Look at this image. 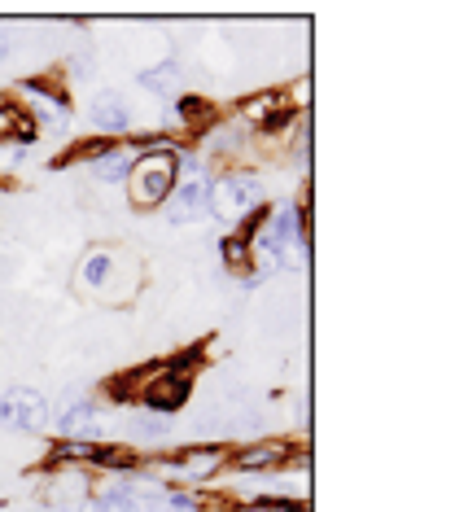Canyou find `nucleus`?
I'll return each instance as SVG.
<instances>
[{
	"instance_id": "f257e3e1",
	"label": "nucleus",
	"mask_w": 455,
	"mask_h": 512,
	"mask_svg": "<svg viewBox=\"0 0 455 512\" xmlns=\"http://www.w3.org/2000/svg\"><path fill=\"white\" fill-rule=\"evenodd\" d=\"M180 180V162H175L171 149H149V154L132 158V171H127V202L136 211H149V206H162Z\"/></svg>"
},
{
	"instance_id": "f03ea898",
	"label": "nucleus",
	"mask_w": 455,
	"mask_h": 512,
	"mask_svg": "<svg viewBox=\"0 0 455 512\" xmlns=\"http://www.w3.org/2000/svg\"><path fill=\"white\" fill-rule=\"evenodd\" d=\"M259 202H263V180L259 176H232V171L210 184V197H206L210 215L224 219L228 228L241 224V219H254Z\"/></svg>"
},
{
	"instance_id": "7ed1b4c3",
	"label": "nucleus",
	"mask_w": 455,
	"mask_h": 512,
	"mask_svg": "<svg viewBox=\"0 0 455 512\" xmlns=\"http://www.w3.org/2000/svg\"><path fill=\"white\" fill-rule=\"evenodd\" d=\"M184 364H189V355L175 359V364H167V368H154V372H149V381H140L145 412L171 416V412H180V407L193 399V377L184 372Z\"/></svg>"
},
{
	"instance_id": "20e7f679",
	"label": "nucleus",
	"mask_w": 455,
	"mask_h": 512,
	"mask_svg": "<svg viewBox=\"0 0 455 512\" xmlns=\"http://www.w3.org/2000/svg\"><path fill=\"white\" fill-rule=\"evenodd\" d=\"M49 421H53V407L40 390L31 386L5 390V399H0V425L5 429H14V434H44Z\"/></svg>"
},
{
	"instance_id": "39448f33",
	"label": "nucleus",
	"mask_w": 455,
	"mask_h": 512,
	"mask_svg": "<svg viewBox=\"0 0 455 512\" xmlns=\"http://www.w3.org/2000/svg\"><path fill=\"white\" fill-rule=\"evenodd\" d=\"M206 197H210V180L189 171L184 180H175L171 197L162 202V215H167V224H175V228H189V224H197V219L210 215Z\"/></svg>"
},
{
	"instance_id": "423d86ee",
	"label": "nucleus",
	"mask_w": 455,
	"mask_h": 512,
	"mask_svg": "<svg viewBox=\"0 0 455 512\" xmlns=\"http://www.w3.org/2000/svg\"><path fill=\"white\" fill-rule=\"evenodd\" d=\"M22 97H31V101H22V106H27L35 127H40V136L49 132V127L53 132H66L70 127V101L62 92H53L44 79H27V84H22Z\"/></svg>"
},
{
	"instance_id": "0eeeda50",
	"label": "nucleus",
	"mask_w": 455,
	"mask_h": 512,
	"mask_svg": "<svg viewBox=\"0 0 455 512\" xmlns=\"http://www.w3.org/2000/svg\"><path fill=\"white\" fill-rule=\"evenodd\" d=\"M114 281H119V254L114 250H88L79 263V289L92 298H110Z\"/></svg>"
},
{
	"instance_id": "6e6552de",
	"label": "nucleus",
	"mask_w": 455,
	"mask_h": 512,
	"mask_svg": "<svg viewBox=\"0 0 455 512\" xmlns=\"http://www.w3.org/2000/svg\"><path fill=\"white\" fill-rule=\"evenodd\" d=\"M224 460H228L224 447H193V451H180L171 464H162V473L180 477V482H206V477L224 469Z\"/></svg>"
},
{
	"instance_id": "1a4fd4ad",
	"label": "nucleus",
	"mask_w": 455,
	"mask_h": 512,
	"mask_svg": "<svg viewBox=\"0 0 455 512\" xmlns=\"http://www.w3.org/2000/svg\"><path fill=\"white\" fill-rule=\"evenodd\" d=\"M88 123L101 127V132H127V127H132V106L123 101V92L105 88L88 101Z\"/></svg>"
},
{
	"instance_id": "9d476101",
	"label": "nucleus",
	"mask_w": 455,
	"mask_h": 512,
	"mask_svg": "<svg viewBox=\"0 0 455 512\" xmlns=\"http://www.w3.org/2000/svg\"><path fill=\"white\" fill-rule=\"evenodd\" d=\"M35 141H40V127H35L27 106H18V101H0V145L31 149Z\"/></svg>"
},
{
	"instance_id": "9b49d317",
	"label": "nucleus",
	"mask_w": 455,
	"mask_h": 512,
	"mask_svg": "<svg viewBox=\"0 0 455 512\" xmlns=\"http://www.w3.org/2000/svg\"><path fill=\"white\" fill-rule=\"evenodd\" d=\"M289 442H276V438H267V442H254V447H245L232 456V464H237L241 473H259V469H276V464H285L289 460Z\"/></svg>"
},
{
	"instance_id": "f8f14e48",
	"label": "nucleus",
	"mask_w": 455,
	"mask_h": 512,
	"mask_svg": "<svg viewBox=\"0 0 455 512\" xmlns=\"http://www.w3.org/2000/svg\"><path fill=\"white\" fill-rule=\"evenodd\" d=\"M57 434H62L66 442H88L97 438V407H92L88 399L70 403L62 416H57Z\"/></svg>"
},
{
	"instance_id": "ddd939ff",
	"label": "nucleus",
	"mask_w": 455,
	"mask_h": 512,
	"mask_svg": "<svg viewBox=\"0 0 455 512\" xmlns=\"http://www.w3.org/2000/svg\"><path fill=\"white\" fill-rule=\"evenodd\" d=\"M180 84H184V66L180 62H158V66H149V71H140V88L158 92V97H175Z\"/></svg>"
},
{
	"instance_id": "4468645a",
	"label": "nucleus",
	"mask_w": 455,
	"mask_h": 512,
	"mask_svg": "<svg viewBox=\"0 0 455 512\" xmlns=\"http://www.w3.org/2000/svg\"><path fill=\"white\" fill-rule=\"evenodd\" d=\"M92 176L101 184H123L127 171H132V149H110V154H97L92 158Z\"/></svg>"
},
{
	"instance_id": "2eb2a0df",
	"label": "nucleus",
	"mask_w": 455,
	"mask_h": 512,
	"mask_svg": "<svg viewBox=\"0 0 455 512\" xmlns=\"http://www.w3.org/2000/svg\"><path fill=\"white\" fill-rule=\"evenodd\" d=\"M167 429H171V421H167V416H154V412H145V416H136V421H132V434L145 438V442L167 438Z\"/></svg>"
},
{
	"instance_id": "dca6fc26",
	"label": "nucleus",
	"mask_w": 455,
	"mask_h": 512,
	"mask_svg": "<svg viewBox=\"0 0 455 512\" xmlns=\"http://www.w3.org/2000/svg\"><path fill=\"white\" fill-rule=\"evenodd\" d=\"M276 101H280V92H263V97H250V101H245V119L267 123V119H272V110H276Z\"/></svg>"
},
{
	"instance_id": "f3484780",
	"label": "nucleus",
	"mask_w": 455,
	"mask_h": 512,
	"mask_svg": "<svg viewBox=\"0 0 455 512\" xmlns=\"http://www.w3.org/2000/svg\"><path fill=\"white\" fill-rule=\"evenodd\" d=\"M180 119L184 123H210V106L206 101H197V97H180Z\"/></svg>"
},
{
	"instance_id": "a211bd4d",
	"label": "nucleus",
	"mask_w": 455,
	"mask_h": 512,
	"mask_svg": "<svg viewBox=\"0 0 455 512\" xmlns=\"http://www.w3.org/2000/svg\"><path fill=\"white\" fill-rule=\"evenodd\" d=\"M224 259H228L232 267H245V263H250V237H232V241H224Z\"/></svg>"
},
{
	"instance_id": "6ab92c4d",
	"label": "nucleus",
	"mask_w": 455,
	"mask_h": 512,
	"mask_svg": "<svg viewBox=\"0 0 455 512\" xmlns=\"http://www.w3.org/2000/svg\"><path fill=\"white\" fill-rule=\"evenodd\" d=\"M9 53H14V44H9V36H5V31H0V62H5Z\"/></svg>"
},
{
	"instance_id": "aec40b11",
	"label": "nucleus",
	"mask_w": 455,
	"mask_h": 512,
	"mask_svg": "<svg viewBox=\"0 0 455 512\" xmlns=\"http://www.w3.org/2000/svg\"><path fill=\"white\" fill-rule=\"evenodd\" d=\"M245 512H289V508H276V504H254V508H245Z\"/></svg>"
},
{
	"instance_id": "412c9836",
	"label": "nucleus",
	"mask_w": 455,
	"mask_h": 512,
	"mask_svg": "<svg viewBox=\"0 0 455 512\" xmlns=\"http://www.w3.org/2000/svg\"><path fill=\"white\" fill-rule=\"evenodd\" d=\"M79 512H101V508H97V499H92V504H84V508H79Z\"/></svg>"
},
{
	"instance_id": "4be33fe9",
	"label": "nucleus",
	"mask_w": 455,
	"mask_h": 512,
	"mask_svg": "<svg viewBox=\"0 0 455 512\" xmlns=\"http://www.w3.org/2000/svg\"><path fill=\"white\" fill-rule=\"evenodd\" d=\"M57 512H79V508H57Z\"/></svg>"
}]
</instances>
